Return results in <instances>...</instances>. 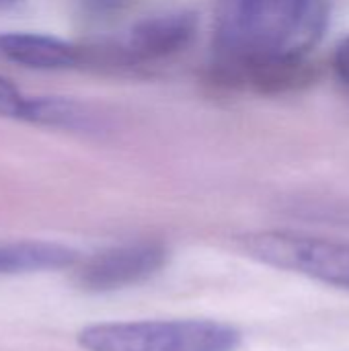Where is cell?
Instances as JSON below:
<instances>
[{"instance_id": "1", "label": "cell", "mask_w": 349, "mask_h": 351, "mask_svg": "<svg viewBox=\"0 0 349 351\" xmlns=\"http://www.w3.org/2000/svg\"><path fill=\"white\" fill-rule=\"evenodd\" d=\"M329 0H224L218 45L232 66L272 82L325 35Z\"/></svg>"}, {"instance_id": "2", "label": "cell", "mask_w": 349, "mask_h": 351, "mask_svg": "<svg viewBox=\"0 0 349 351\" xmlns=\"http://www.w3.org/2000/svg\"><path fill=\"white\" fill-rule=\"evenodd\" d=\"M78 341L88 351H237L241 333L204 319L134 321L86 327Z\"/></svg>"}, {"instance_id": "3", "label": "cell", "mask_w": 349, "mask_h": 351, "mask_svg": "<svg viewBox=\"0 0 349 351\" xmlns=\"http://www.w3.org/2000/svg\"><path fill=\"white\" fill-rule=\"evenodd\" d=\"M253 259L335 288L349 290V243L296 232H255L243 237Z\"/></svg>"}, {"instance_id": "4", "label": "cell", "mask_w": 349, "mask_h": 351, "mask_svg": "<svg viewBox=\"0 0 349 351\" xmlns=\"http://www.w3.org/2000/svg\"><path fill=\"white\" fill-rule=\"evenodd\" d=\"M167 259L169 253L158 243L111 247L80 263L74 280L86 292H113L152 278L165 267Z\"/></svg>"}, {"instance_id": "5", "label": "cell", "mask_w": 349, "mask_h": 351, "mask_svg": "<svg viewBox=\"0 0 349 351\" xmlns=\"http://www.w3.org/2000/svg\"><path fill=\"white\" fill-rule=\"evenodd\" d=\"M0 56L37 70H62L80 62L78 47L39 33H8L0 35Z\"/></svg>"}, {"instance_id": "6", "label": "cell", "mask_w": 349, "mask_h": 351, "mask_svg": "<svg viewBox=\"0 0 349 351\" xmlns=\"http://www.w3.org/2000/svg\"><path fill=\"white\" fill-rule=\"evenodd\" d=\"M193 35V19L189 14H167L156 16L138 25L125 45L123 51L136 60H152L165 58L189 43Z\"/></svg>"}, {"instance_id": "7", "label": "cell", "mask_w": 349, "mask_h": 351, "mask_svg": "<svg viewBox=\"0 0 349 351\" xmlns=\"http://www.w3.org/2000/svg\"><path fill=\"white\" fill-rule=\"evenodd\" d=\"M78 263L76 251L56 243H6L0 245V276L33 274L47 269L74 267Z\"/></svg>"}, {"instance_id": "8", "label": "cell", "mask_w": 349, "mask_h": 351, "mask_svg": "<svg viewBox=\"0 0 349 351\" xmlns=\"http://www.w3.org/2000/svg\"><path fill=\"white\" fill-rule=\"evenodd\" d=\"M31 101L8 80L0 78V117H31Z\"/></svg>"}, {"instance_id": "9", "label": "cell", "mask_w": 349, "mask_h": 351, "mask_svg": "<svg viewBox=\"0 0 349 351\" xmlns=\"http://www.w3.org/2000/svg\"><path fill=\"white\" fill-rule=\"evenodd\" d=\"M84 6L97 14H109L115 10H121L123 6L130 4V0H82Z\"/></svg>"}, {"instance_id": "10", "label": "cell", "mask_w": 349, "mask_h": 351, "mask_svg": "<svg viewBox=\"0 0 349 351\" xmlns=\"http://www.w3.org/2000/svg\"><path fill=\"white\" fill-rule=\"evenodd\" d=\"M335 72H337V76L349 84V37L337 47V51H335Z\"/></svg>"}, {"instance_id": "11", "label": "cell", "mask_w": 349, "mask_h": 351, "mask_svg": "<svg viewBox=\"0 0 349 351\" xmlns=\"http://www.w3.org/2000/svg\"><path fill=\"white\" fill-rule=\"evenodd\" d=\"M16 0H0V8H6V6H10V4H14Z\"/></svg>"}]
</instances>
